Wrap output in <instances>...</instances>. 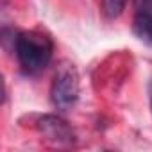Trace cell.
<instances>
[{"instance_id": "3957f363", "label": "cell", "mask_w": 152, "mask_h": 152, "mask_svg": "<svg viewBox=\"0 0 152 152\" xmlns=\"http://www.w3.org/2000/svg\"><path fill=\"white\" fill-rule=\"evenodd\" d=\"M38 127H39V131H41L50 141H54V143L63 145V143H72V141H73V131H72V127H70L64 120H61L59 116L45 115V116L39 118Z\"/></svg>"}, {"instance_id": "8992f818", "label": "cell", "mask_w": 152, "mask_h": 152, "mask_svg": "<svg viewBox=\"0 0 152 152\" xmlns=\"http://www.w3.org/2000/svg\"><path fill=\"white\" fill-rule=\"evenodd\" d=\"M148 99H150V107H152V81L148 83Z\"/></svg>"}, {"instance_id": "277c9868", "label": "cell", "mask_w": 152, "mask_h": 152, "mask_svg": "<svg viewBox=\"0 0 152 152\" xmlns=\"http://www.w3.org/2000/svg\"><path fill=\"white\" fill-rule=\"evenodd\" d=\"M132 31L138 39L152 47V9H145V7L136 9L134 20H132Z\"/></svg>"}, {"instance_id": "6da1fadb", "label": "cell", "mask_w": 152, "mask_h": 152, "mask_svg": "<svg viewBox=\"0 0 152 152\" xmlns=\"http://www.w3.org/2000/svg\"><path fill=\"white\" fill-rule=\"evenodd\" d=\"M15 52L25 73H38L50 63L54 43L47 34L39 31H25L16 36Z\"/></svg>"}, {"instance_id": "7a4b0ae2", "label": "cell", "mask_w": 152, "mask_h": 152, "mask_svg": "<svg viewBox=\"0 0 152 152\" xmlns=\"http://www.w3.org/2000/svg\"><path fill=\"white\" fill-rule=\"evenodd\" d=\"M79 97V79L73 68H63L52 81L50 100L57 109H68Z\"/></svg>"}, {"instance_id": "5b68a950", "label": "cell", "mask_w": 152, "mask_h": 152, "mask_svg": "<svg viewBox=\"0 0 152 152\" xmlns=\"http://www.w3.org/2000/svg\"><path fill=\"white\" fill-rule=\"evenodd\" d=\"M125 4H127V0H102V13L106 18L115 20L124 13Z\"/></svg>"}]
</instances>
